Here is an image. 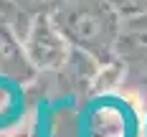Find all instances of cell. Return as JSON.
<instances>
[]
</instances>
